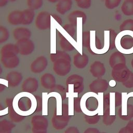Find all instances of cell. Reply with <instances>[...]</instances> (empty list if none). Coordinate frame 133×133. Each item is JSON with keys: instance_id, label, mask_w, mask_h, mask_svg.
Segmentation results:
<instances>
[{"instance_id": "6da1fadb", "label": "cell", "mask_w": 133, "mask_h": 133, "mask_svg": "<svg viewBox=\"0 0 133 133\" xmlns=\"http://www.w3.org/2000/svg\"><path fill=\"white\" fill-rule=\"evenodd\" d=\"M50 58L53 62V70L57 75L63 76L69 74L71 69V59L66 51L57 50L56 53L51 54Z\"/></svg>"}, {"instance_id": "7a4b0ae2", "label": "cell", "mask_w": 133, "mask_h": 133, "mask_svg": "<svg viewBox=\"0 0 133 133\" xmlns=\"http://www.w3.org/2000/svg\"><path fill=\"white\" fill-rule=\"evenodd\" d=\"M32 131L33 133H45L48 127L47 118L41 115H34L31 118Z\"/></svg>"}, {"instance_id": "3957f363", "label": "cell", "mask_w": 133, "mask_h": 133, "mask_svg": "<svg viewBox=\"0 0 133 133\" xmlns=\"http://www.w3.org/2000/svg\"><path fill=\"white\" fill-rule=\"evenodd\" d=\"M51 14L47 11L39 12L36 17L35 24L39 30H46L51 26Z\"/></svg>"}, {"instance_id": "277c9868", "label": "cell", "mask_w": 133, "mask_h": 133, "mask_svg": "<svg viewBox=\"0 0 133 133\" xmlns=\"http://www.w3.org/2000/svg\"><path fill=\"white\" fill-rule=\"evenodd\" d=\"M110 93L104 95L103 97V122L106 125H111L116 118L115 115L111 114Z\"/></svg>"}, {"instance_id": "5b68a950", "label": "cell", "mask_w": 133, "mask_h": 133, "mask_svg": "<svg viewBox=\"0 0 133 133\" xmlns=\"http://www.w3.org/2000/svg\"><path fill=\"white\" fill-rule=\"evenodd\" d=\"M16 45L18 48L19 54L23 56L31 54L35 49L34 44L30 38L17 41Z\"/></svg>"}, {"instance_id": "8992f818", "label": "cell", "mask_w": 133, "mask_h": 133, "mask_svg": "<svg viewBox=\"0 0 133 133\" xmlns=\"http://www.w3.org/2000/svg\"><path fill=\"white\" fill-rule=\"evenodd\" d=\"M84 78L78 74H72L66 79V84L68 87L70 85H73L74 92L81 93L84 89Z\"/></svg>"}, {"instance_id": "52a82bcc", "label": "cell", "mask_w": 133, "mask_h": 133, "mask_svg": "<svg viewBox=\"0 0 133 133\" xmlns=\"http://www.w3.org/2000/svg\"><path fill=\"white\" fill-rule=\"evenodd\" d=\"M129 70L126 64H121L114 66L112 68L111 74L115 81L123 82L126 77Z\"/></svg>"}, {"instance_id": "ba28073f", "label": "cell", "mask_w": 133, "mask_h": 133, "mask_svg": "<svg viewBox=\"0 0 133 133\" xmlns=\"http://www.w3.org/2000/svg\"><path fill=\"white\" fill-rule=\"evenodd\" d=\"M48 65L47 58L44 56L37 57L31 64L30 69L34 73H40L44 71Z\"/></svg>"}, {"instance_id": "9c48e42d", "label": "cell", "mask_w": 133, "mask_h": 133, "mask_svg": "<svg viewBox=\"0 0 133 133\" xmlns=\"http://www.w3.org/2000/svg\"><path fill=\"white\" fill-rule=\"evenodd\" d=\"M70 116L69 115L55 114L51 118V124L56 130H61L64 128L69 122Z\"/></svg>"}, {"instance_id": "30bf717a", "label": "cell", "mask_w": 133, "mask_h": 133, "mask_svg": "<svg viewBox=\"0 0 133 133\" xmlns=\"http://www.w3.org/2000/svg\"><path fill=\"white\" fill-rule=\"evenodd\" d=\"M1 61L3 66L7 69L16 68L20 63V59L17 55L1 56Z\"/></svg>"}, {"instance_id": "8fae6325", "label": "cell", "mask_w": 133, "mask_h": 133, "mask_svg": "<svg viewBox=\"0 0 133 133\" xmlns=\"http://www.w3.org/2000/svg\"><path fill=\"white\" fill-rule=\"evenodd\" d=\"M38 87V83L35 77H29L23 82L21 86L22 90L28 93H33L35 92Z\"/></svg>"}, {"instance_id": "7c38bea8", "label": "cell", "mask_w": 133, "mask_h": 133, "mask_svg": "<svg viewBox=\"0 0 133 133\" xmlns=\"http://www.w3.org/2000/svg\"><path fill=\"white\" fill-rule=\"evenodd\" d=\"M109 84L103 79H97L92 81L89 85V89L92 92L99 93L104 92L108 88Z\"/></svg>"}, {"instance_id": "4fadbf2b", "label": "cell", "mask_w": 133, "mask_h": 133, "mask_svg": "<svg viewBox=\"0 0 133 133\" xmlns=\"http://www.w3.org/2000/svg\"><path fill=\"white\" fill-rule=\"evenodd\" d=\"M6 104L8 108L9 117L12 122L18 123L23 121L25 116L17 113L14 110L13 107V100L11 98H8L6 100Z\"/></svg>"}, {"instance_id": "5bb4252c", "label": "cell", "mask_w": 133, "mask_h": 133, "mask_svg": "<svg viewBox=\"0 0 133 133\" xmlns=\"http://www.w3.org/2000/svg\"><path fill=\"white\" fill-rule=\"evenodd\" d=\"M22 78L23 76L21 73L17 71L10 72L6 76L8 86L10 87H16L18 86L21 82Z\"/></svg>"}, {"instance_id": "9a60e30c", "label": "cell", "mask_w": 133, "mask_h": 133, "mask_svg": "<svg viewBox=\"0 0 133 133\" xmlns=\"http://www.w3.org/2000/svg\"><path fill=\"white\" fill-rule=\"evenodd\" d=\"M90 72L93 76L97 78L103 76L105 73L104 64L99 61L94 62L90 66Z\"/></svg>"}, {"instance_id": "2e32d148", "label": "cell", "mask_w": 133, "mask_h": 133, "mask_svg": "<svg viewBox=\"0 0 133 133\" xmlns=\"http://www.w3.org/2000/svg\"><path fill=\"white\" fill-rule=\"evenodd\" d=\"M12 35L14 38L17 40H21L23 39H29L32 35V32L27 28L25 27H17L15 28L13 32Z\"/></svg>"}, {"instance_id": "e0dca14e", "label": "cell", "mask_w": 133, "mask_h": 133, "mask_svg": "<svg viewBox=\"0 0 133 133\" xmlns=\"http://www.w3.org/2000/svg\"><path fill=\"white\" fill-rule=\"evenodd\" d=\"M40 81L43 87L47 89L51 90L56 86V78L52 74L49 73L43 74L41 77Z\"/></svg>"}, {"instance_id": "ac0fdd59", "label": "cell", "mask_w": 133, "mask_h": 133, "mask_svg": "<svg viewBox=\"0 0 133 133\" xmlns=\"http://www.w3.org/2000/svg\"><path fill=\"white\" fill-rule=\"evenodd\" d=\"M89 61V58L84 53H76L73 57V64L78 69H83L86 66Z\"/></svg>"}, {"instance_id": "d6986e66", "label": "cell", "mask_w": 133, "mask_h": 133, "mask_svg": "<svg viewBox=\"0 0 133 133\" xmlns=\"http://www.w3.org/2000/svg\"><path fill=\"white\" fill-rule=\"evenodd\" d=\"M119 117L124 120H129L133 117V104L127 103L126 106L122 107L118 111Z\"/></svg>"}, {"instance_id": "ffe728a7", "label": "cell", "mask_w": 133, "mask_h": 133, "mask_svg": "<svg viewBox=\"0 0 133 133\" xmlns=\"http://www.w3.org/2000/svg\"><path fill=\"white\" fill-rule=\"evenodd\" d=\"M109 63L112 68L118 65L126 64V58L121 52L115 51L110 56Z\"/></svg>"}, {"instance_id": "44dd1931", "label": "cell", "mask_w": 133, "mask_h": 133, "mask_svg": "<svg viewBox=\"0 0 133 133\" xmlns=\"http://www.w3.org/2000/svg\"><path fill=\"white\" fill-rule=\"evenodd\" d=\"M7 20L12 25L22 24V12L21 10H15L11 11L8 15Z\"/></svg>"}, {"instance_id": "7402d4cb", "label": "cell", "mask_w": 133, "mask_h": 133, "mask_svg": "<svg viewBox=\"0 0 133 133\" xmlns=\"http://www.w3.org/2000/svg\"><path fill=\"white\" fill-rule=\"evenodd\" d=\"M79 18H81L83 19V23L85 24L87 19V16L84 11L76 10L72 11L68 15V20L69 21L70 23L76 27L77 24V19Z\"/></svg>"}, {"instance_id": "603a6c76", "label": "cell", "mask_w": 133, "mask_h": 133, "mask_svg": "<svg viewBox=\"0 0 133 133\" xmlns=\"http://www.w3.org/2000/svg\"><path fill=\"white\" fill-rule=\"evenodd\" d=\"M72 4V0H59L56 5V10L59 14L64 15L71 9Z\"/></svg>"}, {"instance_id": "cb8c5ba5", "label": "cell", "mask_w": 133, "mask_h": 133, "mask_svg": "<svg viewBox=\"0 0 133 133\" xmlns=\"http://www.w3.org/2000/svg\"><path fill=\"white\" fill-rule=\"evenodd\" d=\"M1 56L9 55H18L19 54L18 48L16 44L8 43L2 47L0 50Z\"/></svg>"}, {"instance_id": "d4e9b609", "label": "cell", "mask_w": 133, "mask_h": 133, "mask_svg": "<svg viewBox=\"0 0 133 133\" xmlns=\"http://www.w3.org/2000/svg\"><path fill=\"white\" fill-rule=\"evenodd\" d=\"M58 37L59 38V44L63 51H71L75 49L73 45L60 32H58Z\"/></svg>"}, {"instance_id": "484cf974", "label": "cell", "mask_w": 133, "mask_h": 133, "mask_svg": "<svg viewBox=\"0 0 133 133\" xmlns=\"http://www.w3.org/2000/svg\"><path fill=\"white\" fill-rule=\"evenodd\" d=\"M22 24L29 25L32 23L35 17V12L29 8L22 10Z\"/></svg>"}, {"instance_id": "4316f807", "label": "cell", "mask_w": 133, "mask_h": 133, "mask_svg": "<svg viewBox=\"0 0 133 133\" xmlns=\"http://www.w3.org/2000/svg\"><path fill=\"white\" fill-rule=\"evenodd\" d=\"M85 108L89 112H95L98 108V100L94 96H89L85 101Z\"/></svg>"}, {"instance_id": "83f0119b", "label": "cell", "mask_w": 133, "mask_h": 133, "mask_svg": "<svg viewBox=\"0 0 133 133\" xmlns=\"http://www.w3.org/2000/svg\"><path fill=\"white\" fill-rule=\"evenodd\" d=\"M32 102L30 99L27 97L21 98L18 101L19 109L22 111H28L31 108Z\"/></svg>"}, {"instance_id": "f1b7e54d", "label": "cell", "mask_w": 133, "mask_h": 133, "mask_svg": "<svg viewBox=\"0 0 133 133\" xmlns=\"http://www.w3.org/2000/svg\"><path fill=\"white\" fill-rule=\"evenodd\" d=\"M121 10L126 16L133 15V0H125L122 5Z\"/></svg>"}, {"instance_id": "f546056e", "label": "cell", "mask_w": 133, "mask_h": 133, "mask_svg": "<svg viewBox=\"0 0 133 133\" xmlns=\"http://www.w3.org/2000/svg\"><path fill=\"white\" fill-rule=\"evenodd\" d=\"M15 125L7 119L0 121V133H11Z\"/></svg>"}, {"instance_id": "4dcf8cb0", "label": "cell", "mask_w": 133, "mask_h": 133, "mask_svg": "<svg viewBox=\"0 0 133 133\" xmlns=\"http://www.w3.org/2000/svg\"><path fill=\"white\" fill-rule=\"evenodd\" d=\"M121 46L125 50H129L133 48V38L128 35H125L121 39Z\"/></svg>"}, {"instance_id": "1f68e13d", "label": "cell", "mask_w": 133, "mask_h": 133, "mask_svg": "<svg viewBox=\"0 0 133 133\" xmlns=\"http://www.w3.org/2000/svg\"><path fill=\"white\" fill-rule=\"evenodd\" d=\"M82 46L88 49V50L92 53L90 48V33L89 31H84L82 33Z\"/></svg>"}, {"instance_id": "d6a6232c", "label": "cell", "mask_w": 133, "mask_h": 133, "mask_svg": "<svg viewBox=\"0 0 133 133\" xmlns=\"http://www.w3.org/2000/svg\"><path fill=\"white\" fill-rule=\"evenodd\" d=\"M26 4L28 8L36 10L39 9L43 4V0H26Z\"/></svg>"}, {"instance_id": "836d02e7", "label": "cell", "mask_w": 133, "mask_h": 133, "mask_svg": "<svg viewBox=\"0 0 133 133\" xmlns=\"http://www.w3.org/2000/svg\"><path fill=\"white\" fill-rule=\"evenodd\" d=\"M9 37V32L7 28L0 25V44L5 43Z\"/></svg>"}, {"instance_id": "e575fe53", "label": "cell", "mask_w": 133, "mask_h": 133, "mask_svg": "<svg viewBox=\"0 0 133 133\" xmlns=\"http://www.w3.org/2000/svg\"><path fill=\"white\" fill-rule=\"evenodd\" d=\"M119 30L131 31H133V19H129L124 20L119 26Z\"/></svg>"}, {"instance_id": "d590c367", "label": "cell", "mask_w": 133, "mask_h": 133, "mask_svg": "<svg viewBox=\"0 0 133 133\" xmlns=\"http://www.w3.org/2000/svg\"><path fill=\"white\" fill-rule=\"evenodd\" d=\"M122 84L126 88H130L133 87V73L130 70Z\"/></svg>"}, {"instance_id": "8d00e7d4", "label": "cell", "mask_w": 133, "mask_h": 133, "mask_svg": "<svg viewBox=\"0 0 133 133\" xmlns=\"http://www.w3.org/2000/svg\"><path fill=\"white\" fill-rule=\"evenodd\" d=\"M76 27L71 23H67L63 26V29L72 37H74L76 33Z\"/></svg>"}, {"instance_id": "74e56055", "label": "cell", "mask_w": 133, "mask_h": 133, "mask_svg": "<svg viewBox=\"0 0 133 133\" xmlns=\"http://www.w3.org/2000/svg\"><path fill=\"white\" fill-rule=\"evenodd\" d=\"M52 91H55L59 94L62 100L65 99L66 97V90L65 88L60 85H56L53 89H51Z\"/></svg>"}, {"instance_id": "f35d334b", "label": "cell", "mask_w": 133, "mask_h": 133, "mask_svg": "<svg viewBox=\"0 0 133 133\" xmlns=\"http://www.w3.org/2000/svg\"><path fill=\"white\" fill-rule=\"evenodd\" d=\"M100 118V117L98 114L93 115H87L85 116V121L89 124H95L97 123Z\"/></svg>"}, {"instance_id": "ab89813d", "label": "cell", "mask_w": 133, "mask_h": 133, "mask_svg": "<svg viewBox=\"0 0 133 133\" xmlns=\"http://www.w3.org/2000/svg\"><path fill=\"white\" fill-rule=\"evenodd\" d=\"M77 6L82 9H88L91 4V0H75Z\"/></svg>"}, {"instance_id": "60d3db41", "label": "cell", "mask_w": 133, "mask_h": 133, "mask_svg": "<svg viewBox=\"0 0 133 133\" xmlns=\"http://www.w3.org/2000/svg\"><path fill=\"white\" fill-rule=\"evenodd\" d=\"M122 0H104L105 6L108 9H114L117 7Z\"/></svg>"}, {"instance_id": "b9f144b4", "label": "cell", "mask_w": 133, "mask_h": 133, "mask_svg": "<svg viewBox=\"0 0 133 133\" xmlns=\"http://www.w3.org/2000/svg\"><path fill=\"white\" fill-rule=\"evenodd\" d=\"M81 99L79 97L74 98V110L76 113L82 112V108L81 105Z\"/></svg>"}, {"instance_id": "7bdbcfd3", "label": "cell", "mask_w": 133, "mask_h": 133, "mask_svg": "<svg viewBox=\"0 0 133 133\" xmlns=\"http://www.w3.org/2000/svg\"><path fill=\"white\" fill-rule=\"evenodd\" d=\"M114 102L116 107H119L122 104V94L118 92H114Z\"/></svg>"}, {"instance_id": "ee69618b", "label": "cell", "mask_w": 133, "mask_h": 133, "mask_svg": "<svg viewBox=\"0 0 133 133\" xmlns=\"http://www.w3.org/2000/svg\"><path fill=\"white\" fill-rule=\"evenodd\" d=\"M35 98L37 102V105H36V109L35 111L36 112L41 111L42 109V99L40 96H38L37 95L35 96Z\"/></svg>"}, {"instance_id": "f6af8a7d", "label": "cell", "mask_w": 133, "mask_h": 133, "mask_svg": "<svg viewBox=\"0 0 133 133\" xmlns=\"http://www.w3.org/2000/svg\"><path fill=\"white\" fill-rule=\"evenodd\" d=\"M64 133H79V131L77 127L71 126L67 128Z\"/></svg>"}, {"instance_id": "bcb514c9", "label": "cell", "mask_w": 133, "mask_h": 133, "mask_svg": "<svg viewBox=\"0 0 133 133\" xmlns=\"http://www.w3.org/2000/svg\"><path fill=\"white\" fill-rule=\"evenodd\" d=\"M51 16L60 25L62 24V20L61 18L58 15L52 13V14H51Z\"/></svg>"}, {"instance_id": "7dc6e473", "label": "cell", "mask_w": 133, "mask_h": 133, "mask_svg": "<svg viewBox=\"0 0 133 133\" xmlns=\"http://www.w3.org/2000/svg\"><path fill=\"white\" fill-rule=\"evenodd\" d=\"M68 105L66 103H63L62 105V114L69 115Z\"/></svg>"}, {"instance_id": "c3c4849f", "label": "cell", "mask_w": 133, "mask_h": 133, "mask_svg": "<svg viewBox=\"0 0 133 133\" xmlns=\"http://www.w3.org/2000/svg\"><path fill=\"white\" fill-rule=\"evenodd\" d=\"M84 133H100L99 131L95 128H89L87 129Z\"/></svg>"}, {"instance_id": "681fc988", "label": "cell", "mask_w": 133, "mask_h": 133, "mask_svg": "<svg viewBox=\"0 0 133 133\" xmlns=\"http://www.w3.org/2000/svg\"><path fill=\"white\" fill-rule=\"evenodd\" d=\"M9 0H0V7L6 6Z\"/></svg>"}, {"instance_id": "f907efd6", "label": "cell", "mask_w": 133, "mask_h": 133, "mask_svg": "<svg viewBox=\"0 0 133 133\" xmlns=\"http://www.w3.org/2000/svg\"><path fill=\"white\" fill-rule=\"evenodd\" d=\"M6 86L3 84H0V92H3L5 89Z\"/></svg>"}, {"instance_id": "816d5d0a", "label": "cell", "mask_w": 133, "mask_h": 133, "mask_svg": "<svg viewBox=\"0 0 133 133\" xmlns=\"http://www.w3.org/2000/svg\"><path fill=\"white\" fill-rule=\"evenodd\" d=\"M2 73H3V69H2V68L1 65V64H0V75L2 74Z\"/></svg>"}, {"instance_id": "f5cc1de1", "label": "cell", "mask_w": 133, "mask_h": 133, "mask_svg": "<svg viewBox=\"0 0 133 133\" xmlns=\"http://www.w3.org/2000/svg\"><path fill=\"white\" fill-rule=\"evenodd\" d=\"M48 1L50 2H52V3H55L56 2H58L59 0H48Z\"/></svg>"}, {"instance_id": "db71d44e", "label": "cell", "mask_w": 133, "mask_h": 133, "mask_svg": "<svg viewBox=\"0 0 133 133\" xmlns=\"http://www.w3.org/2000/svg\"><path fill=\"white\" fill-rule=\"evenodd\" d=\"M3 110V107L2 105H1V104H0V111H2V110Z\"/></svg>"}, {"instance_id": "11a10c76", "label": "cell", "mask_w": 133, "mask_h": 133, "mask_svg": "<svg viewBox=\"0 0 133 133\" xmlns=\"http://www.w3.org/2000/svg\"><path fill=\"white\" fill-rule=\"evenodd\" d=\"M131 66H132V68H133V58L132 59L131 61Z\"/></svg>"}, {"instance_id": "9f6ffc18", "label": "cell", "mask_w": 133, "mask_h": 133, "mask_svg": "<svg viewBox=\"0 0 133 133\" xmlns=\"http://www.w3.org/2000/svg\"><path fill=\"white\" fill-rule=\"evenodd\" d=\"M10 1H16V0H10Z\"/></svg>"}, {"instance_id": "6f0895ef", "label": "cell", "mask_w": 133, "mask_h": 133, "mask_svg": "<svg viewBox=\"0 0 133 133\" xmlns=\"http://www.w3.org/2000/svg\"><path fill=\"white\" fill-rule=\"evenodd\" d=\"M45 133H46V132H45Z\"/></svg>"}]
</instances>
